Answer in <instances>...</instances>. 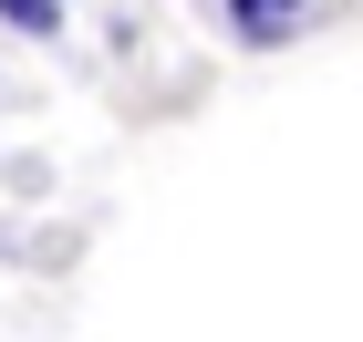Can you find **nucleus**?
Returning <instances> with one entry per match:
<instances>
[{
  "label": "nucleus",
  "mask_w": 363,
  "mask_h": 342,
  "mask_svg": "<svg viewBox=\"0 0 363 342\" xmlns=\"http://www.w3.org/2000/svg\"><path fill=\"white\" fill-rule=\"evenodd\" d=\"M218 11H228V31H239L250 52H270V42H291V31H301L311 0H218Z\"/></svg>",
  "instance_id": "obj_1"
},
{
  "label": "nucleus",
  "mask_w": 363,
  "mask_h": 342,
  "mask_svg": "<svg viewBox=\"0 0 363 342\" xmlns=\"http://www.w3.org/2000/svg\"><path fill=\"white\" fill-rule=\"evenodd\" d=\"M0 21L21 31V42H52V31H62V0H0Z\"/></svg>",
  "instance_id": "obj_2"
}]
</instances>
